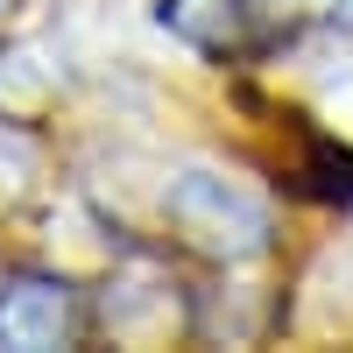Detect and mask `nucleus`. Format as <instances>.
Here are the masks:
<instances>
[{"label":"nucleus","mask_w":353,"mask_h":353,"mask_svg":"<svg viewBox=\"0 0 353 353\" xmlns=\"http://www.w3.org/2000/svg\"><path fill=\"white\" fill-rule=\"evenodd\" d=\"M163 219L176 226V241L212 254V261H254L269 254V205H261L241 176L219 170H176L163 191Z\"/></svg>","instance_id":"nucleus-1"},{"label":"nucleus","mask_w":353,"mask_h":353,"mask_svg":"<svg viewBox=\"0 0 353 353\" xmlns=\"http://www.w3.org/2000/svg\"><path fill=\"white\" fill-rule=\"evenodd\" d=\"M332 8H339V14H346V21H353V0H332Z\"/></svg>","instance_id":"nucleus-4"},{"label":"nucleus","mask_w":353,"mask_h":353,"mask_svg":"<svg viewBox=\"0 0 353 353\" xmlns=\"http://www.w3.org/2000/svg\"><path fill=\"white\" fill-rule=\"evenodd\" d=\"M78 339V290L64 276L14 269L0 276V346L8 353H50Z\"/></svg>","instance_id":"nucleus-2"},{"label":"nucleus","mask_w":353,"mask_h":353,"mask_svg":"<svg viewBox=\"0 0 353 353\" xmlns=\"http://www.w3.org/2000/svg\"><path fill=\"white\" fill-rule=\"evenodd\" d=\"M248 21H254V0H156V28L176 36L184 50H205V57L241 50Z\"/></svg>","instance_id":"nucleus-3"}]
</instances>
